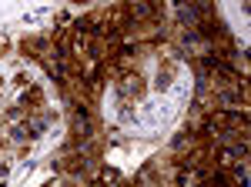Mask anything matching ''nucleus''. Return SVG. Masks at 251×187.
<instances>
[{
  "instance_id": "obj_7",
  "label": "nucleus",
  "mask_w": 251,
  "mask_h": 187,
  "mask_svg": "<svg viewBox=\"0 0 251 187\" xmlns=\"http://www.w3.org/2000/svg\"><path fill=\"white\" fill-rule=\"evenodd\" d=\"M248 7H251V0H241V10H248Z\"/></svg>"
},
{
  "instance_id": "obj_4",
  "label": "nucleus",
  "mask_w": 251,
  "mask_h": 187,
  "mask_svg": "<svg viewBox=\"0 0 251 187\" xmlns=\"http://www.w3.org/2000/svg\"><path fill=\"white\" fill-rule=\"evenodd\" d=\"M174 74H177V64H161V67H157V74H154V87L168 91V87H171V80H174Z\"/></svg>"
},
{
  "instance_id": "obj_3",
  "label": "nucleus",
  "mask_w": 251,
  "mask_h": 187,
  "mask_svg": "<svg viewBox=\"0 0 251 187\" xmlns=\"http://www.w3.org/2000/svg\"><path fill=\"white\" fill-rule=\"evenodd\" d=\"M100 20H104V10H87L84 17L74 20V30L77 34H97L100 30Z\"/></svg>"
},
{
  "instance_id": "obj_2",
  "label": "nucleus",
  "mask_w": 251,
  "mask_h": 187,
  "mask_svg": "<svg viewBox=\"0 0 251 187\" xmlns=\"http://www.w3.org/2000/svg\"><path fill=\"white\" fill-rule=\"evenodd\" d=\"M17 107L24 114H34V111H44L47 107V97H44V91H40L37 84H27V87H20V100Z\"/></svg>"
},
{
  "instance_id": "obj_8",
  "label": "nucleus",
  "mask_w": 251,
  "mask_h": 187,
  "mask_svg": "<svg viewBox=\"0 0 251 187\" xmlns=\"http://www.w3.org/2000/svg\"><path fill=\"white\" fill-rule=\"evenodd\" d=\"M71 3H87V0H71Z\"/></svg>"
},
{
  "instance_id": "obj_5",
  "label": "nucleus",
  "mask_w": 251,
  "mask_h": 187,
  "mask_svg": "<svg viewBox=\"0 0 251 187\" xmlns=\"http://www.w3.org/2000/svg\"><path fill=\"white\" fill-rule=\"evenodd\" d=\"M94 181H100V184H117V181H121V170H117L114 164H100Z\"/></svg>"
},
{
  "instance_id": "obj_6",
  "label": "nucleus",
  "mask_w": 251,
  "mask_h": 187,
  "mask_svg": "<svg viewBox=\"0 0 251 187\" xmlns=\"http://www.w3.org/2000/svg\"><path fill=\"white\" fill-rule=\"evenodd\" d=\"M7 50H10V40H7V37H0V57L7 54Z\"/></svg>"
},
{
  "instance_id": "obj_1",
  "label": "nucleus",
  "mask_w": 251,
  "mask_h": 187,
  "mask_svg": "<svg viewBox=\"0 0 251 187\" xmlns=\"http://www.w3.org/2000/svg\"><path fill=\"white\" fill-rule=\"evenodd\" d=\"M117 94H121V100H131V104L144 100V94H148V80H144V74H141V70L121 74V80H117Z\"/></svg>"
}]
</instances>
